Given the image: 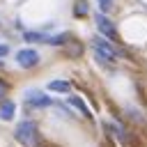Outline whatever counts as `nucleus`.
Segmentation results:
<instances>
[{
  "label": "nucleus",
  "instance_id": "nucleus-11",
  "mask_svg": "<svg viewBox=\"0 0 147 147\" xmlns=\"http://www.w3.org/2000/svg\"><path fill=\"white\" fill-rule=\"evenodd\" d=\"M106 126H108V129H110V131H113V133H115V136H117L122 142H129V133H126V131H124V129H122L117 122H115V124L110 122V124H106Z\"/></svg>",
  "mask_w": 147,
  "mask_h": 147
},
{
  "label": "nucleus",
  "instance_id": "nucleus-1",
  "mask_svg": "<svg viewBox=\"0 0 147 147\" xmlns=\"http://www.w3.org/2000/svg\"><path fill=\"white\" fill-rule=\"evenodd\" d=\"M92 48H94V57H96L101 64H113L115 57L122 55V51H117L106 37H94V39H92Z\"/></svg>",
  "mask_w": 147,
  "mask_h": 147
},
{
  "label": "nucleus",
  "instance_id": "nucleus-7",
  "mask_svg": "<svg viewBox=\"0 0 147 147\" xmlns=\"http://www.w3.org/2000/svg\"><path fill=\"white\" fill-rule=\"evenodd\" d=\"M67 41H69V34H67V32L46 34V39H44V44H51V46H62V44H67Z\"/></svg>",
  "mask_w": 147,
  "mask_h": 147
},
{
  "label": "nucleus",
  "instance_id": "nucleus-15",
  "mask_svg": "<svg viewBox=\"0 0 147 147\" xmlns=\"http://www.w3.org/2000/svg\"><path fill=\"white\" fill-rule=\"evenodd\" d=\"M7 53H9V46L7 44H0V57H5Z\"/></svg>",
  "mask_w": 147,
  "mask_h": 147
},
{
  "label": "nucleus",
  "instance_id": "nucleus-8",
  "mask_svg": "<svg viewBox=\"0 0 147 147\" xmlns=\"http://www.w3.org/2000/svg\"><path fill=\"white\" fill-rule=\"evenodd\" d=\"M87 14H90V5H87V0H76V2H74V16L83 18V16H87Z\"/></svg>",
  "mask_w": 147,
  "mask_h": 147
},
{
  "label": "nucleus",
  "instance_id": "nucleus-14",
  "mask_svg": "<svg viewBox=\"0 0 147 147\" xmlns=\"http://www.w3.org/2000/svg\"><path fill=\"white\" fill-rule=\"evenodd\" d=\"M7 90H9V87H7V83H5L2 78H0V101L5 99V94H7Z\"/></svg>",
  "mask_w": 147,
  "mask_h": 147
},
{
  "label": "nucleus",
  "instance_id": "nucleus-10",
  "mask_svg": "<svg viewBox=\"0 0 147 147\" xmlns=\"http://www.w3.org/2000/svg\"><path fill=\"white\" fill-rule=\"evenodd\" d=\"M69 80H51L48 83V90L51 92H69Z\"/></svg>",
  "mask_w": 147,
  "mask_h": 147
},
{
  "label": "nucleus",
  "instance_id": "nucleus-6",
  "mask_svg": "<svg viewBox=\"0 0 147 147\" xmlns=\"http://www.w3.org/2000/svg\"><path fill=\"white\" fill-rule=\"evenodd\" d=\"M14 115H16V106L11 101H2V106H0V119L9 122V119H14Z\"/></svg>",
  "mask_w": 147,
  "mask_h": 147
},
{
  "label": "nucleus",
  "instance_id": "nucleus-9",
  "mask_svg": "<svg viewBox=\"0 0 147 147\" xmlns=\"http://www.w3.org/2000/svg\"><path fill=\"white\" fill-rule=\"evenodd\" d=\"M69 103H71L74 108H78V110H80V113H83L85 117H92V113H90V108L85 106V101H83L80 96H69Z\"/></svg>",
  "mask_w": 147,
  "mask_h": 147
},
{
  "label": "nucleus",
  "instance_id": "nucleus-5",
  "mask_svg": "<svg viewBox=\"0 0 147 147\" xmlns=\"http://www.w3.org/2000/svg\"><path fill=\"white\" fill-rule=\"evenodd\" d=\"M16 62L23 67V69H32L37 62H39V53L34 48H21L16 53Z\"/></svg>",
  "mask_w": 147,
  "mask_h": 147
},
{
  "label": "nucleus",
  "instance_id": "nucleus-12",
  "mask_svg": "<svg viewBox=\"0 0 147 147\" xmlns=\"http://www.w3.org/2000/svg\"><path fill=\"white\" fill-rule=\"evenodd\" d=\"M23 37H25V41H44V39H46V32H32V30H30V32H25Z\"/></svg>",
  "mask_w": 147,
  "mask_h": 147
},
{
  "label": "nucleus",
  "instance_id": "nucleus-4",
  "mask_svg": "<svg viewBox=\"0 0 147 147\" xmlns=\"http://www.w3.org/2000/svg\"><path fill=\"white\" fill-rule=\"evenodd\" d=\"M25 103L32 106V108H46V106H53V99L46 96V94L39 92V90H28V92H25Z\"/></svg>",
  "mask_w": 147,
  "mask_h": 147
},
{
  "label": "nucleus",
  "instance_id": "nucleus-13",
  "mask_svg": "<svg viewBox=\"0 0 147 147\" xmlns=\"http://www.w3.org/2000/svg\"><path fill=\"white\" fill-rule=\"evenodd\" d=\"M99 9L106 14V11H110L113 9V0H99Z\"/></svg>",
  "mask_w": 147,
  "mask_h": 147
},
{
  "label": "nucleus",
  "instance_id": "nucleus-2",
  "mask_svg": "<svg viewBox=\"0 0 147 147\" xmlns=\"http://www.w3.org/2000/svg\"><path fill=\"white\" fill-rule=\"evenodd\" d=\"M14 136H16V140H18V142H23V145H28V147H34V145L39 142L37 126H34V122H30V119H23V122H18V124H16V131H14Z\"/></svg>",
  "mask_w": 147,
  "mask_h": 147
},
{
  "label": "nucleus",
  "instance_id": "nucleus-3",
  "mask_svg": "<svg viewBox=\"0 0 147 147\" xmlns=\"http://www.w3.org/2000/svg\"><path fill=\"white\" fill-rule=\"evenodd\" d=\"M94 23H96V28H99V32H101V37H106V39H115L117 37V30H115V23L103 14V11H99V14H94Z\"/></svg>",
  "mask_w": 147,
  "mask_h": 147
}]
</instances>
